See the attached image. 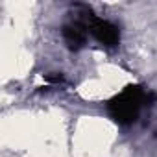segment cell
Returning <instances> with one entry per match:
<instances>
[{
	"instance_id": "1",
	"label": "cell",
	"mask_w": 157,
	"mask_h": 157,
	"mask_svg": "<svg viewBox=\"0 0 157 157\" xmlns=\"http://www.w3.org/2000/svg\"><path fill=\"white\" fill-rule=\"evenodd\" d=\"M155 98L157 96L146 91L142 85H128L107 102V113L117 124L131 126L139 120L142 109L150 107Z\"/></svg>"
},
{
	"instance_id": "2",
	"label": "cell",
	"mask_w": 157,
	"mask_h": 157,
	"mask_svg": "<svg viewBox=\"0 0 157 157\" xmlns=\"http://www.w3.org/2000/svg\"><path fill=\"white\" fill-rule=\"evenodd\" d=\"M78 11L74 13V17L63 26V41L67 44L68 50L78 52L82 50L87 43V35H89V19L94 15L93 10L85 4H76L74 6Z\"/></svg>"
},
{
	"instance_id": "3",
	"label": "cell",
	"mask_w": 157,
	"mask_h": 157,
	"mask_svg": "<svg viewBox=\"0 0 157 157\" xmlns=\"http://www.w3.org/2000/svg\"><path fill=\"white\" fill-rule=\"evenodd\" d=\"M87 28H89V33H91L100 44H104V46H107V48L117 46L118 41H120V30H118V26L113 24V22L107 21V19H100V17L93 15V17L89 19V26H87Z\"/></svg>"
},
{
	"instance_id": "4",
	"label": "cell",
	"mask_w": 157,
	"mask_h": 157,
	"mask_svg": "<svg viewBox=\"0 0 157 157\" xmlns=\"http://www.w3.org/2000/svg\"><path fill=\"white\" fill-rule=\"evenodd\" d=\"M44 80L50 82V83H61V82H63V76L57 74V72H54V74H46V76H44Z\"/></svg>"
}]
</instances>
